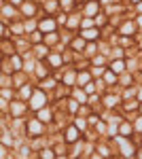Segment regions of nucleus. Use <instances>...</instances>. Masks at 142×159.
<instances>
[{"instance_id":"nucleus-1","label":"nucleus","mask_w":142,"mask_h":159,"mask_svg":"<svg viewBox=\"0 0 142 159\" xmlns=\"http://www.w3.org/2000/svg\"><path fill=\"white\" fill-rule=\"evenodd\" d=\"M76 138H79V131H76L74 127H70V129H68V134H66V140H68V142H74Z\"/></svg>"},{"instance_id":"nucleus-3","label":"nucleus","mask_w":142,"mask_h":159,"mask_svg":"<svg viewBox=\"0 0 142 159\" xmlns=\"http://www.w3.org/2000/svg\"><path fill=\"white\" fill-rule=\"evenodd\" d=\"M112 70H114V72H121V70H123V64H121V62H117V64L112 66Z\"/></svg>"},{"instance_id":"nucleus-2","label":"nucleus","mask_w":142,"mask_h":159,"mask_svg":"<svg viewBox=\"0 0 142 159\" xmlns=\"http://www.w3.org/2000/svg\"><path fill=\"white\" fill-rule=\"evenodd\" d=\"M83 36H85V38H98V30H87Z\"/></svg>"}]
</instances>
